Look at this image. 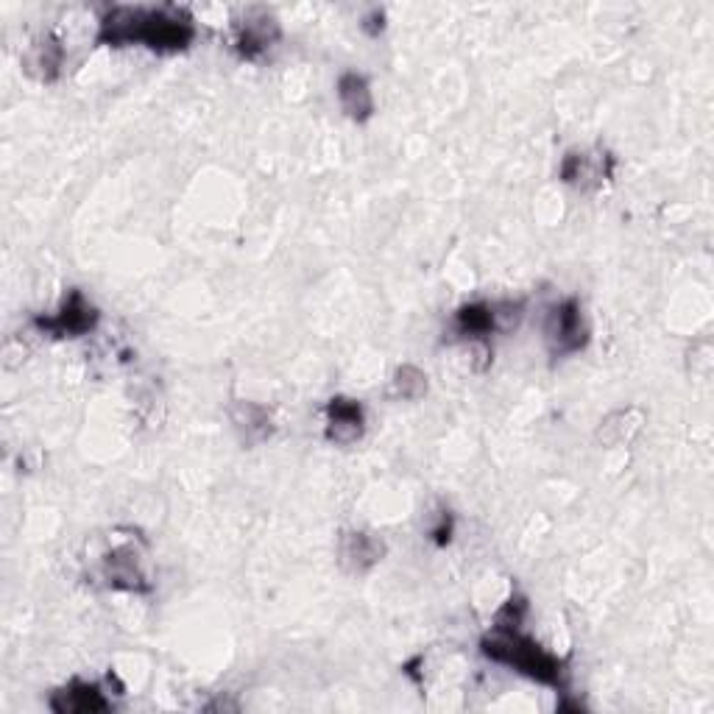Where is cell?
I'll return each mask as SVG.
<instances>
[{
  "instance_id": "obj_12",
  "label": "cell",
  "mask_w": 714,
  "mask_h": 714,
  "mask_svg": "<svg viewBox=\"0 0 714 714\" xmlns=\"http://www.w3.org/2000/svg\"><path fill=\"white\" fill-rule=\"evenodd\" d=\"M232 422H235L243 444H260L271 438L274 433L271 414L263 405H254V402H237L232 407Z\"/></svg>"
},
{
  "instance_id": "obj_14",
  "label": "cell",
  "mask_w": 714,
  "mask_h": 714,
  "mask_svg": "<svg viewBox=\"0 0 714 714\" xmlns=\"http://www.w3.org/2000/svg\"><path fill=\"white\" fill-rule=\"evenodd\" d=\"M603 177H608V171L603 168V157H586V154H567V160L561 162V179L569 184L586 188L592 182H600Z\"/></svg>"
},
{
  "instance_id": "obj_3",
  "label": "cell",
  "mask_w": 714,
  "mask_h": 714,
  "mask_svg": "<svg viewBox=\"0 0 714 714\" xmlns=\"http://www.w3.org/2000/svg\"><path fill=\"white\" fill-rule=\"evenodd\" d=\"M544 341L553 358H567V354L580 352L589 341V330H586L584 310L575 299L558 301L547 316L544 324Z\"/></svg>"
},
{
  "instance_id": "obj_9",
  "label": "cell",
  "mask_w": 714,
  "mask_h": 714,
  "mask_svg": "<svg viewBox=\"0 0 714 714\" xmlns=\"http://www.w3.org/2000/svg\"><path fill=\"white\" fill-rule=\"evenodd\" d=\"M341 564L343 569H349V573H366V569H372L374 564H377L380 558H383L385 553V544L380 542V539H374L372 533H363V531H349L341 536Z\"/></svg>"
},
{
  "instance_id": "obj_5",
  "label": "cell",
  "mask_w": 714,
  "mask_h": 714,
  "mask_svg": "<svg viewBox=\"0 0 714 714\" xmlns=\"http://www.w3.org/2000/svg\"><path fill=\"white\" fill-rule=\"evenodd\" d=\"M95 321H98V310L84 299L82 290H71L60 313L51 316V319H36V327L56 338H76L93 330Z\"/></svg>"
},
{
  "instance_id": "obj_15",
  "label": "cell",
  "mask_w": 714,
  "mask_h": 714,
  "mask_svg": "<svg viewBox=\"0 0 714 714\" xmlns=\"http://www.w3.org/2000/svg\"><path fill=\"white\" fill-rule=\"evenodd\" d=\"M391 394L396 399H422L427 394V374L416 366H399L391 380Z\"/></svg>"
},
{
  "instance_id": "obj_13",
  "label": "cell",
  "mask_w": 714,
  "mask_h": 714,
  "mask_svg": "<svg viewBox=\"0 0 714 714\" xmlns=\"http://www.w3.org/2000/svg\"><path fill=\"white\" fill-rule=\"evenodd\" d=\"M497 330L494 305H467L455 313V332L475 343H486V338Z\"/></svg>"
},
{
  "instance_id": "obj_4",
  "label": "cell",
  "mask_w": 714,
  "mask_h": 714,
  "mask_svg": "<svg viewBox=\"0 0 714 714\" xmlns=\"http://www.w3.org/2000/svg\"><path fill=\"white\" fill-rule=\"evenodd\" d=\"M100 573H104V580H109L113 589H126V592L151 589V584L146 580V573H142L140 553H137L131 539L129 542L118 544V547H113V553L104 555Z\"/></svg>"
},
{
  "instance_id": "obj_6",
  "label": "cell",
  "mask_w": 714,
  "mask_h": 714,
  "mask_svg": "<svg viewBox=\"0 0 714 714\" xmlns=\"http://www.w3.org/2000/svg\"><path fill=\"white\" fill-rule=\"evenodd\" d=\"M235 45L237 51H241V56H246V60H257V56L266 54L279 36V25L274 23L271 14L260 12V9L248 12L246 18L235 25Z\"/></svg>"
},
{
  "instance_id": "obj_7",
  "label": "cell",
  "mask_w": 714,
  "mask_h": 714,
  "mask_svg": "<svg viewBox=\"0 0 714 714\" xmlns=\"http://www.w3.org/2000/svg\"><path fill=\"white\" fill-rule=\"evenodd\" d=\"M363 436V407L354 399L335 396L327 405V441L332 444H354Z\"/></svg>"
},
{
  "instance_id": "obj_2",
  "label": "cell",
  "mask_w": 714,
  "mask_h": 714,
  "mask_svg": "<svg viewBox=\"0 0 714 714\" xmlns=\"http://www.w3.org/2000/svg\"><path fill=\"white\" fill-rule=\"evenodd\" d=\"M483 656H489L497 664L516 670V673L527 675L531 681H539L544 686L553 690H564L567 686V668L558 656L547 653L536 639L525 637L520 628L494 626V631L489 637H483L480 642Z\"/></svg>"
},
{
  "instance_id": "obj_1",
  "label": "cell",
  "mask_w": 714,
  "mask_h": 714,
  "mask_svg": "<svg viewBox=\"0 0 714 714\" xmlns=\"http://www.w3.org/2000/svg\"><path fill=\"white\" fill-rule=\"evenodd\" d=\"M193 20L179 9L118 7L100 18V45H148L154 51H184L193 42Z\"/></svg>"
},
{
  "instance_id": "obj_11",
  "label": "cell",
  "mask_w": 714,
  "mask_h": 714,
  "mask_svg": "<svg viewBox=\"0 0 714 714\" xmlns=\"http://www.w3.org/2000/svg\"><path fill=\"white\" fill-rule=\"evenodd\" d=\"M338 98H341L343 113H347L352 120H358V124L372 118L374 113L372 89H369L366 78L358 76V73H347V76H341V82H338Z\"/></svg>"
},
{
  "instance_id": "obj_8",
  "label": "cell",
  "mask_w": 714,
  "mask_h": 714,
  "mask_svg": "<svg viewBox=\"0 0 714 714\" xmlns=\"http://www.w3.org/2000/svg\"><path fill=\"white\" fill-rule=\"evenodd\" d=\"M51 708L60 714H89V712H109L113 701L104 695L98 684H87V681H73L65 690L54 692L51 697Z\"/></svg>"
},
{
  "instance_id": "obj_10",
  "label": "cell",
  "mask_w": 714,
  "mask_h": 714,
  "mask_svg": "<svg viewBox=\"0 0 714 714\" xmlns=\"http://www.w3.org/2000/svg\"><path fill=\"white\" fill-rule=\"evenodd\" d=\"M62 56H65V51H62L60 40L45 34L29 47V54H25V71L34 78H40V82H54V78L60 76Z\"/></svg>"
}]
</instances>
